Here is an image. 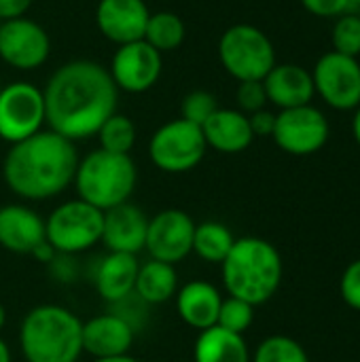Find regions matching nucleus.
Masks as SVG:
<instances>
[{"label":"nucleus","mask_w":360,"mask_h":362,"mask_svg":"<svg viewBox=\"0 0 360 362\" xmlns=\"http://www.w3.org/2000/svg\"><path fill=\"white\" fill-rule=\"evenodd\" d=\"M42 98L49 129L76 142L95 136L104 121L117 112L119 89L102 64L72 59L49 76Z\"/></svg>","instance_id":"nucleus-1"},{"label":"nucleus","mask_w":360,"mask_h":362,"mask_svg":"<svg viewBox=\"0 0 360 362\" xmlns=\"http://www.w3.org/2000/svg\"><path fill=\"white\" fill-rule=\"evenodd\" d=\"M79 159L72 140L51 129H40L11 144L2 163V176L17 197L45 202L62 195L74 182Z\"/></svg>","instance_id":"nucleus-2"},{"label":"nucleus","mask_w":360,"mask_h":362,"mask_svg":"<svg viewBox=\"0 0 360 362\" xmlns=\"http://www.w3.org/2000/svg\"><path fill=\"white\" fill-rule=\"evenodd\" d=\"M221 272L229 297L257 308L278 293L284 265L272 242L263 238H240L221 263Z\"/></svg>","instance_id":"nucleus-3"},{"label":"nucleus","mask_w":360,"mask_h":362,"mask_svg":"<svg viewBox=\"0 0 360 362\" xmlns=\"http://www.w3.org/2000/svg\"><path fill=\"white\" fill-rule=\"evenodd\" d=\"M19 348L25 362H76L83 354V322L68 308L36 305L21 322Z\"/></svg>","instance_id":"nucleus-4"},{"label":"nucleus","mask_w":360,"mask_h":362,"mask_svg":"<svg viewBox=\"0 0 360 362\" xmlns=\"http://www.w3.org/2000/svg\"><path fill=\"white\" fill-rule=\"evenodd\" d=\"M72 185L79 199L106 212L129 202L138 185V168L129 155L95 148L79 159Z\"/></svg>","instance_id":"nucleus-5"},{"label":"nucleus","mask_w":360,"mask_h":362,"mask_svg":"<svg viewBox=\"0 0 360 362\" xmlns=\"http://www.w3.org/2000/svg\"><path fill=\"white\" fill-rule=\"evenodd\" d=\"M219 59L229 76L242 81H263L278 64L269 36L250 23L227 28L219 40Z\"/></svg>","instance_id":"nucleus-6"},{"label":"nucleus","mask_w":360,"mask_h":362,"mask_svg":"<svg viewBox=\"0 0 360 362\" xmlns=\"http://www.w3.org/2000/svg\"><path fill=\"white\" fill-rule=\"evenodd\" d=\"M104 212L83 199L59 204L45 221L47 242L55 252L79 255L102 242Z\"/></svg>","instance_id":"nucleus-7"},{"label":"nucleus","mask_w":360,"mask_h":362,"mask_svg":"<svg viewBox=\"0 0 360 362\" xmlns=\"http://www.w3.org/2000/svg\"><path fill=\"white\" fill-rule=\"evenodd\" d=\"M208 144L199 125L185 119L163 123L149 140V157L155 168L168 174H185L202 163Z\"/></svg>","instance_id":"nucleus-8"},{"label":"nucleus","mask_w":360,"mask_h":362,"mask_svg":"<svg viewBox=\"0 0 360 362\" xmlns=\"http://www.w3.org/2000/svg\"><path fill=\"white\" fill-rule=\"evenodd\" d=\"M45 98L42 89L28 81H13L0 91V138L17 144L42 129Z\"/></svg>","instance_id":"nucleus-9"},{"label":"nucleus","mask_w":360,"mask_h":362,"mask_svg":"<svg viewBox=\"0 0 360 362\" xmlns=\"http://www.w3.org/2000/svg\"><path fill=\"white\" fill-rule=\"evenodd\" d=\"M331 125L323 110L316 106H297L286 108L276 115L274 142L289 155L306 157L318 153L329 142Z\"/></svg>","instance_id":"nucleus-10"},{"label":"nucleus","mask_w":360,"mask_h":362,"mask_svg":"<svg viewBox=\"0 0 360 362\" xmlns=\"http://www.w3.org/2000/svg\"><path fill=\"white\" fill-rule=\"evenodd\" d=\"M312 81L316 93L335 110H354L360 104L359 57L329 51L316 62Z\"/></svg>","instance_id":"nucleus-11"},{"label":"nucleus","mask_w":360,"mask_h":362,"mask_svg":"<svg viewBox=\"0 0 360 362\" xmlns=\"http://www.w3.org/2000/svg\"><path fill=\"white\" fill-rule=\"evenodd\" d=\"M193 218L178 208H168L149 218L144 250L151 259L178 265L193 252Z\"/></svg>","instance_id":"nucleus-12"},{"label":"nucleus","mask_w":360,"mask_h":362,"mask_svg":"<svg viewBox=\"0 0 360 362\" xmlns=\"http://www.w3.org/2000/svg\"><path fill=\"white\" fill-rule=\"evenodd\" d=\"M51 55V38L34 19L19 17L0 23V59L15 70L40 68Z\"/></svg>","instance_id":"nucleus-13"},{"label":"nucleus","mask_w":360,"mask_h":362,"mask_svg":"<svg viewBox=\"0 0 360 362\" xmlns=\"http://www.w3.org/2000/svg\"><path fill=\"white\" fill-rule=\"evenodd\" d=\"M163 57L144 40L127 42L117 47L110 59L108 74L119 91L144 93L153 89L161 76Z\"/></svg>","instance_id":"nucleus-14"},{"label":"nucleus","mask_w":360,"mask_h":362,"mask_svg":"<svg viewBox=\"0 0 360 362\" xmlns=\"http://www.w3.org/2000/svg\"><path fill=\"white\" fill-rule=\"evenodd\" d=\"M151 11L144 0H100L95 6V25L104 38L117 47L144 38Z\"/></svg>","instance_id":"nucleus-15"},{"label":"nucleus","mask_w":360,"mask_h":362,"mask_svg":"<svg viewBox=\"0 0 360 362\" xmlns=\"http://www.w3.org/2000/svg\"><path fill=\"white\" fill-rule=\"evenodd\" d=\"M134 337V325L121 314H100L83 322V352L93 361L129 354Z\"/></svg>","instance_id":"nucleus-16"},{"label":"nucleus","mask_w":360,"mask_h":362,"mask_svg":"<svg viewBox=\"0 0 360 362\" xmlns=\"http://www.w3.org/2000/svg\"><path fill=\"white\" fill-rule=\"evenodd\" d=\"M146 229H149L146 214L138 206L125 202L104 212V227H102L100 244H104L108 252L138 255L144 250Z\"/></svg>","instance_id":"nucleus-17"},{"label":"nucleus","mask_w":360,"mask_h":362,"mask_svg":"<svg viewBox=\"0 0 360 362\" xmlns=\"http://www.w3.org/2000/svg\"><path fill=\"white\" fill-rule=\"evenodd\" d=\"M42 242H47L45 218L23 206L8 204L0 208V246L15 255H32Z\"/></svg>","instance_id":"nucleus-18"},{"label":"nucleus","mask_w":360,"mask_h":362,"mask_svg":"<svg viewBox=\"0 0 360 362\" xmlns=\"http://www.w3.org/2000/svg\"><path fill=\"white\" fill-rule=\"evenodd\" d=\"M267 102L280 110L312 104L316 89L312 72L299 64H276L263 78Z\"/></svg>","instance_id":"nucleus-19"},{"label":"nucleus","mask_w":360,"mask_h":362,"mask_svg":"<svg viewBox=\"0 0 360 362\" xmlns=\"http://www.w3.org/2000/svg\"><path fill=\"white\" fill-rule=\"evenodd\" d=\"M204 138L208 148H214L225 155H236L246 151L255 136L248 123V115L238 108H219L204 125Z\"/></svg>","instance_id":"nucleus-20"},{"label":"nucleus","mask_w":360,"mask_h":362,"mask_svg":"<svg viewBox=\"0 0 360 362\" xmlns=\"http://www.w3.org/2000/svg\"><path fill=\"white\" fill-rule=\"evenodd\" d=\"M221 303V291L204 280H193L176 293V312L180 320L197 331H206L216 325Z\"/></svg>","instance_id":"nucleus-21"},{"label":"nucleus","mask_w":360,"mask_h":362,"mask_svg":"<svg viewBox=\"0 0 360 362\" xmlns=\"http://www.w3.org/2000/svg\"><path fill=\"white\" fill-rule=\"evenodd\" d=\"M140 263L136 255L108 252L95 269V291L108 303H119L127 299L136 288Z\"/></svg>","instance_id":"nucleus-22"},{"label":"nucleus","mask_w":360,"mask_h":362,"mask_svg":"<svg viewBox=\"0 0 360 362\" xmlns=\"http://www.w3.org/2000/svg\"><path fill=\"white\" fill-rule=\"evenodd\" d=\"M195 362H250V350L244 335H236L221 327L199 331L193 348Z\"/></svg>","instance_id":"nucleus-23"},{"label":"nucleus","mask_w":360,"mask_h":362,"mask_svg":"<svg viewBox=\"0 0 360 362\" xmlns=\"http://www.w3.org/2000/svg\"><path fill=\"white\" fill-rule=\"evenodd\" d=\"M134 293L149 305H161L176 297L178 293V274L174 265L161 261H146L138 269Z\"/></svg>","instance_id":"nucleus-24"},{"label":"nucleus","mask_w":360,"mask_h":362,"mask_svg":"<svg viewBox=\"0 0 360 362\" xmlns=\"http://www.w3.org/2000/svg\"><path fill=\"white\" fill-rule=\"evenodd\" d=\"M236 235L231 233V229L219 221H206L195 225V233H193V252L212 265H221L229 250L236 244Z\"/></svg>","instance_id":"nucleus-25"},{"label":"nucleus","mask_w":360,"mask_h":362,"mask_svg":"<svg viewBox=\"0 0 360 362\" xmlns=\"http://www.w3.org/2000/svg\"><path fill=\"white\" fill-rule=\"evenodd\" d=\"M185 36H187V25L180 19V15L172 11H159V13H151L142 40L163 55L178 49L185 42Z\"/></svg>","instance_id":"nucleus-26"},{"label":"nucleus","mask_w":360,"mask_h":362,"mask_svg":"<svg viewBox=\"0 0 360 362\" xmlns=\"http://www.w3.org/2000/svg\"><path fill=\"white\" fill-rule=\"evenodd\" d=\"M98 140H100V148L108 151V153H119V155H129L136 138H138V129L136 123L121 112L110 115L104 125L98 129Z\"/></svg>","instance_id":"nucleus-27"},{"label":"nucleus","mask_w":360,"mask_h":362,"mask_svg":"<svg viewBox=\"0 0 360 362\" xmlns=\"http://www.w3.org/2000/svg\"><path fill=\"white\" fill-rule=\"evenodd\" d=\"M250 362H310V356L306 348L293 337L272 335L257 346Z\"/></svg>","instance_id":"nucleus-28"},{"label":"nucleus","mask_w":360,"mask_h":362,"mask_svg":"<svg viewBox=\"0 0 360 362\" xmlns=\"http://www.w3.org/2000/svg\"><path fill=\"white\" fill-rule=\"evenodd\" d=\"M255 322V305L236 299V297H227L221 303L219 310V318H216V327L231 331L236 335H244Z\"/></svg>","instance_id":"nucleus-29"},{"label":"nucleus","mask_w":360,"mask_h":362,"mask_svg":"<svg viewBox=\"0 0 360 362\" xmlns=\"http://www.w3.org/2000/svg\"><path fill=\"white\" fill-rule=\"evenodd\" d=\"M333 51L342 53V55H350V57H359L360 55V15L352 13H344L337 17L335 25H333Z\"/></svg>","instance_id":"nucleus-30"},{"label":"nucleus","mask_w":360,"mask_h":362,"mask_svg":"<svg viewBox=\"0 0 360 362\" xmlns=\"http://www.w3.org/2000/svg\"><path fill=\"white\" fill-rule=\"evenodd\" d=\"M219 108L221 106H219L214 93H210L206 89H195V91H189L182 98V102H180V119L202 127Z\"/></svg>","instance_id":"nucleus-31"},{"label":"nucleus","mask_w":360,"mask_h":362,"mask_svg":"<svg viewBox=\"0 0 360 362\" xmlns=\"http://www.w3.org/2000/svg\"><path fill=\"white\" fill-rule=\"evenodd\" d=\"M236 102L238 110L244 115H252L257 110H263L267 106V93L263 81H242L236 89Z\"/></svg>","instance_id":"nucleus-32"},{"label":"nucleus","mask_w":360,"mask_h":362,"mask_svg":"<svg viewBox=\"0 0 360 362\" xmlns=\"http://www.w3.org/2000/svg\"><path fill=\"white\" fill-rule=\"evenodd\" d=\"M339 293L346 305L360 312V259L352 261L339 280Z\"/></svg>","instance_id":"nucleus-33"},{"label":"nucleus","mask_w":360,"mask_h":362,"mask_svg":"<svg viewBox=\"0 0 360 362\" xmlns=\"http://www.w3.org/2000/svg\"><path fill=\"white\" fill-rule=\"evenodd\" d=\"M301 4L316 17H339L348 13L350 0H301Z\"/></svg>","instance_id":"nucleus-34"},{"label":"nucleus","mask_w":360,"mask_h":362,"mask_svg":"<svg viewBox=\"0 0 360 362\" xmlns=\"http://www.w3.org/2000/svg\"><path fill=\"white\" fill-rule=\"evenodd\" d=\"M248 123H250V129H252V136L255 138L272 136L274 134V127H276V112H272L267 108L257 110V112L248 115Z\"/></svg>","instance_id":"nucleus-35"},{"label":"nucleus","mask_w":360,"mask_h":362,"mask_svg":"<svg viewBox=\"0 0 360 362\" xmlns=\"http://www.w3.org/2000/svg\"><path fill=\"white\" fill-rule=\"evenodd\" d=\"M34 0H0V23L25 17Z\"/></svg>","instance_id":"nucleus-36"},{"label":"nucleus","mask_w":360,"mask_h":362,"mask_svg":"<svg viewBox=\"0 0 360 362\" xmlns=\"http://www.w3.org/2000/svg\"><path fill=\"white\" fill-rule=\"evenodd\" d=\"M32 257H34L36 261H40V263H51L53 257H55V250H53V246H51L49 242H42V244L32 252Z\"/></svg>","instance_id":"nucleus-37"},{"label":"nucleus","mask_w":360,"mask_h":362,"mask_svg":"<svg viewBox=\"0 0 360 362\" xmlns=\"http://www.w3.org/2000/svg\"><path fill=\"white\" fill-rule=\"evenodd\" d=\"M352 134H354V140L360 146V104L354 108V117H352Z\"/></svg>","instance_id":"nucleus-38"},{"label":"nucleus","mask_w":360,"mask_h":362,"mask_svg":"<svg viewBox=\"0 0 360 362\" xmlns=\"http://www.w3.org/2000/svg\"><path fill=\"white\" fill-rule=\"evenodd\" d=\"M0 362H11V350L2 337H0Z\"/></svg>","instance_id":"nucleus-39"},{"label":"nucleus","mask_w":360,"mask_h":362,"mask_svg":"<svg viewBox=\"0 0 360 362\" xmlns=\"http://www.w3.org/2000/svg\"><path fill=\"white\" fill-rule=\"evenodd\" d=\"M93 362H140V361H136L134 356L125 354V356H115V358H98V361H93Z\"/></svg>","instance_id":"nucleus-40"},{"label":"nucleus","mask_w":360,"mask_h":362,"mask_svg":"<svg viewBox=\"0 0 360 362\" xmlns=\"http://www.w3.org/2000/svg\"><path fill=\"white\" fill-rule=\"evenodd\" d=\"M4 322H6V310H4V305L0 303V331H2V327H4Z\"/></svg>","instance_id":"nucleus-41"},{"label":"nucleus","mask_w":360,"mask_h":362,"mask_svg":"<svg viewBox=\"0 0 360 362\" xmlns=\"http://www.w3.org/2000/svg\"><path fill=\"white\" fill-rule=\"evenodd\" d=\"M350 4H360V0H350Z\"/></svg>","instance_id":"nucleus-42"},{"label":"nucleus","mask_w":360,"mask_h":362,"mask_svg":"<svg viewBox=\"0 0 360 362\" xmlns=\"http://www.w3.org/2000/svg\"><path fill=\"white\" fill-rule=\"evenodd\" d=\"M2 87H4V85H2V83H0V91H2Z\"/></svg>","instance_id":"nucleus-43"}]
</instances>
